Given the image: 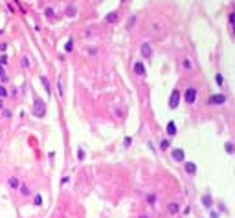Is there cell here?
<instances>
[{"instance_id": "cell-35", "label": "cell", "mask_w": 235, "mask_h": 218, "mask_svg": "<svg viewBox=\"0 0 235 218\" xmlns=\"http://www.w3.org/2000/svg\"><path fill=\"white\" fill-rule=\"evenodd\" d=\"M4 117H11V112H9V110H4Z\"/></svg>"}, {"instance_id": "cell-7", "label": "cell", "mask_w": 235, "mask_h": 218, "mask_svg": "<svg viewBox=\"0 0 235 218\" xmlns=\"http://www.w3.org/2000/svg\"><path fill=\"white\" fill-rule=\"evenodd\" d=\"M118 20H120V13H118V11H112V13L105 15V22L107 24H116Z\"/></svg>"}, {"instance_id": "cell-14", "label": "cell", "mask_w": 235, "mask_h": 218, "mask_svg": "<svg viewBox=\"0 0 235 218\" xmlns=\"http://www.w3.org/2000/svg\"><path fill=\"white\" fill-rule=\"evenodd\" d=\"M202 205H204V207H211V205H213V200H211V196H209V194L202 196Z\"/></svg>"}, {"instance_id": "cell-8", "label": "cell", "mask_w": 235, "mask_h": 218, "mask_svg": "<svg viewBox=\"0 0 235 218\" xmlns=\"http://www.w3.org/2000/svg\"><path fill=\"white\" fill-rule=\"evenodd\" d=\"M184 158H185V152L182 149H175L173 150V160L175 161H184Z\"/></svg>"}, {"instance_id": "cell-16", "label": "cell", "mask_w": 235, "mask_h": 218, "mask_svg": "<svg viewBox=\"0 0 235 218\" xmlns=\"http://www.w3.org/2000/svg\"><path fill=\"white\" fill-rule=\"evenodd\" d=\"M160 149H162V150H167V149H169V139H162V141H160Z\"/></svg>"}, {"instance_id": "cell-27", "label": "cell", "mask_w": 235, "mask_h": 218, "mask_svg": "<svg viewBox=\"0 0 235 218\" xmlns=\"http://www.w3.org/2000/svg\"><path fill=\"white\" fill-rule=\"evenodd\" d=\"M77 158H79L81 161L85 160V150H83V149H79V152H77Z\"/></svg>"}, {"instance_id": "cell-38", "label": "cell", "mask_w": 235, "mask_h": 218, "mask_svg": "<svg viewBox=\"0 0 235 218\" xmlns=\"http://www.w3.org/2000/svg\"><path fill=\"white\" fill-rule=\"evenodd\" d=\"M0 35H2V30H0Z\"/></svg>"}, {"instance_id": "cell-12", "label": "cell", "mask_w": 235, "mask_h": 218, "mask_svg": "<svg viewBox=\"0 0 235 218\" xmlns=\"http://www.w3.org/2000/svg\"><path fill=\"white\" fill-rule=\"evenodd\" d=\"M176 134V123L175 121H169L167 123V136H175Z\"/></svg>"}, {"instance_id": "cell-39", "label": "cell", "mask_w": 235, "mask_h": 218, "mask_svg": "<svg viewBox=\"0 0 235 218\" xmlns=\"http://www.w3.org/2000/svg\"><path fill=\"white\" fill-rule=\"evenodd\" d=\"M121 2H125V0H121Z\"/></svg>"}, {"instance_id": "cell-15", "label": "cell", "mask_w": 235, "mask_h": 218, "mask_svg": "<svg viewBox=\"0 0 235 218\" xmlns=\"http://www.w3.org/2000/svg\"><path fill=\"white\" fill-rule=\"evenodd\" d=\"M72 48H74V39H68L66 44H64V50L66 52H72Z\"/></svg>"}, {"instance_id": "cell-17", "label": "cell", "mask_w": 235, "mask_h": 218, "mask_svg": "<svg viewBox=\"0 0 235 218\" xmlns=\"http://www.w3.org/2000/svg\"><path fill=\"white\" fill-rule=\"evenodd\" d=\"M20 192H22V194H24V196H28L30 194V189H28V185H24V183H20Z\"/></svg>"}, {"instance_id": "cell-36", "label": "cell", "mask_w": 235, "mask_h": 218, "mask_svg": "<svg viewBox=\"0 0 235 218\" xmlns=\"http://www.w3.org/2000/svg\"><path fill=\"white\" fill-rule=\"evenodd\" d=\"M0 110H4V103H2V99H0Z\"/></svg>"}, {"instance_id": "cell-22", "label": "cell", "mask_w": 235, "mask_h": 218, "mask_svg": "<svg viewBox=\"0 0 235 218\" xmlns=\"http://www.w3.org/2000/svg\"><path fill=\"white\" fill-rule=\"evenodd\" d=\"M224 147H226V152H228V154H233V145H231L230 141H228V143L224 145Z\"/></svg>"}, {"instance_id": "cell-18", "label": "cell", "mask_w": 235, "mask_h": 218, "mask_svg": "<svg viewBox=\"0 0 235 218\" xmlns=\"http://www.w3.org/2000/svg\"><path fill=\"white\" fill-rule=\"evenodd\" d=\"M66 15H68V17H76V8H74V6H68Z\"/></svg>"}, {"instance_id": "cell-19", "label": "cell", "mask_w": 235, "mask_h": 218, "mask_svg": "<svg viewBox=\"0 0 235 218\" xmlns=\"http://www.w3.org/2000/svg\"><path fill=\"white\" fill-rule=\"evenodd\" d=\"M4 97H8V90L0 84V99H4Z\"/></svg>"}, {"instance_id": "cell-9", "label": "cell", "mask_w": 235, "mask_h": 218, "mask_svg": "<svg viewBox=\"0 0 235 218\" xmlns=\"http://www.w3.org/2000/svg\"><path fill=\"white\" fill-rule=\"evenodd\" d=\"M184 169H185V172H187V174H195V172H197V165L191 163V161H187V163L184 165Z\"/></svg>"}, {"instance_id": "cell-20", "label": "cell", "mask_w": 235, "mask_h": 218, "mask_svg": "<svg viewBox=\"0 0 235 218\" xmlns=\"http://www.w3.org/2000/svg\"><path fill=\"white\" fill-rule=\"evenodd\" d=\"M134 24H136V17H130V18H129V24H127V30H132Z\"/></svg>"}, {"instance_id": "cell-34", "label": "cell", "mask_w": 235, "mask_h": 218, "mask_svg": "<svg viewBox=\"0 0 235 218\" xmlns=\"http://www.w3.org/2000/svg\"><path fill=\"white\" fill-rule=\"evenodd\" d=\"M57 88H59V95H63V86H61V81H59V84H57Z\"/></svg>"}, {"instance_id": "cell-3", "label": "cell", "mask_w": 235, "mask_h": 218, "mask_svg": "<svg viewBox=\"0 0 235 218\" xmlns=\"http://www.w3.org/2000/svg\"><path fill=\"white\" fill-rule=\"evenodd\" d=\"M180 92L178 90H173L171 95H169V108H178V103H180Z\"/></svg>"}, {"instance_id": "cell-23", "label": "cell", "mask_w": 235, "mask_h": 218, "mask_svg": "<svg viewBox=\"0 0 235 218\" xmlns=\"http://www.w3.org/2000/svg\"><path fill=\"white\" fill-rule=\"evenodd\" d=\"M154 202H156V194H149V196H147V204H151V205H153Z\"/></svg>"}, {"instance_id": "cell-10", "label": "cell", "mask_w": 235, "mask_h": 218, "mask_svg": "<svg viewBox=\"0 0 235 218\" xmlns=\"http://www.w3.org/2000/svg\"><path fill=\"white\" fill-rule=\"evenodd\" d=\"M8 185H9V189H18L20 187V182H18V178H15V176H11L9 180H8Z\"/></svg>"}, {"instance_id": "cell-4", "label": "cell", "mask_w": 235, "mask_h": 218, "mask_svg": "<svg viewBox=\"0 0 235 218\" xmlns=\"http://www.w3.org/2000/svg\"><path fill=\"white\" fill-rule=\"evenodd\" d=\"M140 53H142V57H145V59H151L153 57V48H151V44L145 40V42H142V46H140Z\"/></svg>"}, {"instance_id": "cell-1", "label": "cell", "mask_w": 235, "mask_h": 218, "mask_svg": "<svg viewBox=\"0 0 235 218\" xmlns=\"http://www.w3.org/2000/svg\"><path fill=\"white\" fill-rule=\"evenodd\" d=\"M31 114L37 117H44L46 115V103L40 97H33V106H31Z\"/></svg>"}, {"instance_id": "cell-28", "label": "cell", "mask_w": 235, "mask_h": 218, "mask_svg": "<svg viewBox=\"0 0 235 218\" xmlns=\"http://www.w3.org/2000/svg\"><path fill=\"white\" fill-rule=\"evenodd\" d=\"M184 68H185V70H191V68H193V66H191V62H189V61H187V59L184 61Z\"/></svg>"}, {"instance_id": "cell-21", "label": "cell", "mask_w": 235, "mask_h": 218, "mask_svg": "<svg viewBox=\"0 0 235 218\" xmlns=\"http://www.w3.org/2000/svg\"><path fill=\"white\" fill-rule=\"evenodd\" d=\"M20 64H22V68H30V61H28L26 57H22V59H20Z\"/></svg>"}, {"instance_id": "cell-24", "label": "cell", "mask_w": 235, "mask_h": 218, "mask_svg": "<svg viewBox=\"0 0 235 218\" xmlns=\"http://www.w3.org/2000/svg\"><path fill=\"white\" fill-rule=\"evenodd\" d=\"M33 202H35V205H40V204H42V196H40V194H35V200H33Z\"/></svg>"}, {"instance_id": "cell-26", "label": "cell", "mask_w": 235, "mask_h": 218, "mask_svg": "<svg viewBox=\"0 0 235 218\" xmlns=\"http://www.w3.org/2000/svg\"><path fill=\"white\" fill-rule=\"evenodd\" d=\"M88 55H90V57H96V55H98V50H96V48H92V50H88Z\"/></svg>"}, {"instance_id": "cell-11", "label": "cell", "mask_w": 235, "mask_h": 218, "mask_svg": "<svg viewBox=\"0 0 235 218\" xmlns=\"http://www.w3.org/2000/svg\"><path fill=\"white\" fill-rule=\"evenodd\" d=\"M40 83H42V86H44V90H46V95H52V90H50V81L42 75V77H40Z\"/></svg>"}, {"instance_id": "cell-37", "label": "cell", "mask_w": 235, "mask_h": 218, "mask_svg": "<svg viewBox=\"0 0 235 218\" xmlns=\"http://www.w3.org/2000/svg\"><path fill=\"white\" fill-rule=\"evenodd\" d=\"M138 218H149V216H145V214H142V216H138Z\"/></svg>"}, {"instance_id": "cell-13", "label": "cell", "mask_w": 235, "mask_h": 218, "mask_svg": "<svg viewBox=\"0 0 235 218\" xmlns=\"http://www.w3.org/2000/svg\"><path fill=\"white\" fill-rule=\"evenodd\" d=\"M167 209H169V213H171V214H176V213L180 211V205H178L176 202H171V204L167 205Z\"/></svg>"}, {"instance_id": "cell-2", "label": "cell", "mask_w": 235, "mask_h": 218, "mask_svg": "<svg viewBox=\"0 0 235 218\" xmlns=\"http://www.w3.org/2000/svg\"><path fill=\"white\" fill-rule=\"evenodd\" d=\"M197 93H198V92H197V88L189 86V88L185 90V93H184V99L191 105V103H195V101H197Z\"/></svg>"}, {"instance_id": "cell-30", "label": "cell", "mask_w": 235, "mask_h": 218, "mask_svg": "<svg viewBox=\"0 0 235 218\" xmlns=\"http://www.w3.org/2000/svg\"><path fill=\"white\" fill-rule=\"evenodd\" d=\"M44 13H46V17H53V9H50V8H48V9H46Z\"/></svg>"}, {"instance_id": "cell-31", "label": "cell", "mask_w": 235, "mask_h": 218, "mask_svg": "<svg viewBox=\"0 0 235 218\" xmlns=\"http://www.w3.org/2000/svg\"><path fill=\"white\" fill-rule=\"evenodd\" d=\"M130 141H132V137H125V147H130Z\"/></svg>"}, {"instance_id": "cell-32", "label": "cell", "mask_w": 235, "mask_h": 218, "mask_svg": "<svg viewBox=\"0 0 235 218\" xmlns=\"http://www.w3.org/2000/svg\"><path fill=\"white\" fill-rule=\"evenodd\" d=\"M209 216H211V218H219V213H217V211H211Z\"/></svg>"}, {"instance_id": "cell-6", "label": "cell", "mask_w": 235, "mask_h": 218, "mask_svg": "<svg viewBox=\"0 0 235 218\" xmlns=\"http://www.w3.org/2000/svg\"><path fill=\"white\" fill-rule=\"evenodd\" d=\"M132 70H134V74H136V75H140V77H143V75L147 74V70H145V66H143V62H142V61H136V62L132 64Z\"/></svg>"}, {"instance_id": "cell-25", "label": "cell", "mask_w": 235, "mask_h": 218, "mask_svg": "<svg viewBox=\"0 0 235 218\" xmlns=\"http://www.w3.org/2000/svg\"><path fill=\"white\" fill-rule=\"evenodd\" d=\"M233 24H235V13L231 11L230 13V26H233Z\"/></svg>"}, {"instance_id": "cell-29", "label": "cell", "mask_w": 235, "mask_h": 218, "mask_svg": "<svg viewBox=\"0 0 235 218\" xmlns=\"http://www.w3.org/2000/svg\"><path fill=\"white\" fill-rule=\"evenodd\" d=\"M222 83H224V77L219 74V75H217V84H222Z\"/></svg>"}, {"instance_id": "cell-5", "label": "cell", "mask_w": 235, "mask_h": 218, "mask_svg": "<svg viewBox=\"0 0 235 218\" xmlns=\"http://www.w3.org/2000/svg\"><path fill=\"white\" fill-rule=\"evenodd\" d=\"M224 103H226V95L222 93H215L208 99V105H224Z\"/></svg>"}, {"instance_id": "cell-33", "label": "cell", "mask_w": 235, "mask_h": 218, "mask_svg": "<svg viewBox=\"0 0 235 218\" xmlns=\"http://www.w3.org/2000/svg\"><path fill=\"white\" fill-rule=\"evenodd\" d=\"M0 64H8V57H2V59H0Z\"/></svg>"}]
</instances>
